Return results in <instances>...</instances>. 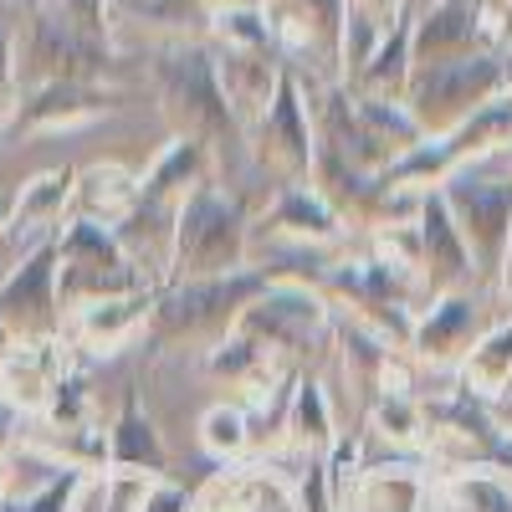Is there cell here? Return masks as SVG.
Wrapping results in <instances>:
<instances>
[{
  "mask_svg": "<svg viewBox=\"0 0 512 512\" xmlns=\"http://www.w3.org/2000/svg\"><path fill=\"white\" fill-rule=\"evenodd\" d=\"M246 210L200 180L180 210H175V236H169V282H195V277H231L246 267Z\"/></svg>",
  "mask_w": 512,
  "mask_h": 512,
  "instance_id": "1",
  "label": "cell"
},
{
  "mask_svg": "<svg viewBox=\"0 0 512 512\" xmlns=\"http://www.w3.org/2000/svg\"><path fill=\"white\" fill-rule=\"evenodd\" d=\"M502 88H507V57L472 52V57H461V62L415 67L400 103L415 118L420 139H446L451 128H461L477 108H487L492 98H502Z\"/></svg>",
  "mask_w": 512,
  "mask_h": 512,
  "instance_id": "2",
  "label": "cell"
},
{
  "mask_svg": "<svg viewBox=\"0 0 512 512\" xmlns=\"http://www.w3.org/2000/svg\"><path fill=\"white\" fill-rule=\"evenodd\" d=\"M154 88L164 103V118L175 123L180 139H195L200 149L210 144H236V113L216 82V62L200 47H175L154 57Z\"/></svg>",
  "mask_w": 512,
  "mask_h": 512,
  "instance_id": "3",
  "label": "cell"
},
{
  "mask_svg": "<svg viewBox=\"0 0 512 512\" xmlns=\"http://www.w3.org/2000/svg\"><path fill=\"white\" fill-rule=\"evenodd\" d=\"M262 287H272V277L246 272V267L231 272V277L169 282V292H159V303H154V338L159 344H169V338H205V344H221Z\"/></svg>",
  "mask_w": 512,
  "mask_h": 512,
  "instance_id": "4",
  "label": "cell"
},
{
  "mask_svg": "<svg viewBox=\"0 0 512 512\" xmlns=\"http://www.w3.org/2000/svg\"><path fill=\"white\" fill-rule=\"evenodd\" d=\"M134 287H139V272L123 256V246L108 226L72 221L67 236H57V303H62V313L103 303V297H123Z\"/></svg>",
  "mask_w": 512,
  "mask_h": 512,
  "instance_id": "5",
  "label": "cell"
},
{
  "mask_svg": "<svg viewBox=\"0 0 512 512\" xmlns=\"http://www.w3.org/2000/svg\"><path fill=\"white\" fill-rule=\"evenodd\" d=\"M441 200L451 210V226L461 231L466 251H472V272L497 282L502 251L512 236V180H482L472 164H461L446 175Z\"/></svg>",
  "mask_w": 512,
  "mask_h": 512,
  "instance_id": "6",
  "label": "cell"
},
{
  "mask_svg": "<svg viewBox=\"0 0 512 512\" xmlns=\"http://www.w3.org/2000/svg\"><path fill=\"white\" fill-rule=\"evenodd\" d=\"M118 57L108 52V41H93L72 31L62 16L41 11L21 41V57H16V88H47V82H98L113 77Z\"/></svg>",
  "mask_w": 512,
  "mask_h": 512,
  "instance_id": "7",
  "label": "cell"
},
{
  "mask_svg": "<svg viewBox=\"0 0 512 512\" xmlns=\"http://www.w3.org/2000/svg\"><path fill=\"white\" fill-rule=\"evenodd\" d=\"M0 323L21 344H57L62 303H57V236H41L21 262L0 277Z\"/></svg>",
  "mask_w": 512,
  "mask_h": 512,
  "instance_id": "8",
  "label": "cell"
},
{
  "mask_svg": "<svg viewBox=\"0 0 512 512\" xmlns=\"http://www.w3.org/2000/svg\"><path fill=\"white\" fill-rule=\"evenodd\" d=\"M251 154L277 180V190H297V185L313 180L318 139H313V128H308V108H303V98H297V82L287 72L277 77V93H272L267 113L256 118Z\"/></svg>",
  "mask_w": 512,
  "mask_h": 512,
  "instance_id": "9",
  "label": "cell"
},
{
  "mask_svg": "<svg viewBox=\"0 0 512 512\" xmlns=\"http://www.w3.org/2000/svg\"><path fill=\"white\" fill-rule=\"evenodd\" d=\"M328 328V313H323V303L313 292H303V287H262L246 303V313L236 318V333H246L251 344H292V349H308L313 338Z\"/></svg>",
  "mask_w": 512,
  "mask_h": 512,
  "instance_id": "10",
  "label": "cell"
},
{
  "mask_svg": "<svg viewBox=\"0 0 512 512\" xmlns=\"http://www.w3.org/2000/svg\"><path fill=\"white\" fill-rule=\"evenodd\" d=\"M118 98L103 93L98 82H47V88H31L21 93V103H11L6 113V139L21 134H41V128H72V123H88L98 113H108Z\"/></svg>",
  "mask_w": 512,
  "mask_h": 512,
  "instance_id": "11",
  "label": "cell"
},
{
  "mask_svg": "<svg viewBox=\"0 0 512 512\" xmlns=\"http://www.w3.org/2000/svg\"><path fill=\"white\" fill-rule=\"evenodd\" d=\"M415 246H420V267H425V282H431V292H456L472 272V251H466L461 231L451 226V210L436 195H420L415 205Z\"/></svg>",
  "mask_w": 512,
  "mask_h": 512,
  "instance_id": "12",
  "label": "cell"
},
{
  "mask_svg": "<svg viewBox=\"0 0 512 512\" xmlns=\"http://www.w3.org/2000/svg\"><path fill=\"white\" fill-rule=\"evenodd\" d=\"M477 11L472 0H436L415 26H410V72L415 67H441L477 52Z\"/></svg>",
  "mask_w": 512,
  "mask_h": 512,
  "instance_id": "13",
  "label": "cell"
},
{
  "mask_svg": "<svg viewBox=\"0 0 512 512\" xmlns=\"http://www.w3.org/2000/svg\"><path fill=\"white\" fill-rule=\"evenodd\" d=\"M482 338V313L466 292H441L431 318L420 328H410V344L431 359V364H446V359H466L472 344Z\"/></svg>",
  "mask_w": 512,
  "mask_h": 512,
  "instance_id": "14",
  "label": "cell"
},
{
  "mask_svg": "<svg viewBox=\"0 0 512 512\" xmlns=\"http://www.w3.org/2000/svg\"><path fill=\"white\" fill-rule=\"evenodd\" d=\"M272 36L292 41V47H308V52H338V36H344V0H272L262 11Z\"/></svg>",
  "mask_w": 512,
  "mask_h": 512,
  "instance_id": "15",
  "label": "cell"
},
{
  "mask_svg": "<svg viewBox=\"0 0 512 512\" xmlns=\"http://www.w3.org/2000/svg\"><path fill=\"white\" fill-rule=\"evenodd\" d=\"M200 169H205V149L195 144V139H175L164 154H159V164L144 175V190H139V200L144 205H154V210H169L175 216L180 210V200L200 185Z\"/></svg>",
  "mask_w": 512,
  "mask_h": 512,
  "instance_id": "16",
  "label": "cell"
},
{
  "mask_svg": "<svg viewBox=\"0 0 512 512\" xmlns=\"http://www.w3.org/2000/svg\"><path fill=\"white\" fill-rule=\"evenodd\" d=\"M108 461H113V466H134V472H144V477H159V472H164L169 456H164V441H159V431H154V420L144 415L139 395H128L123 410H118V420H113Z\"/></svg>",
  "mask_w": 512,
  "mask_h": 512,
  "instance_id": "17",
  "label": "cell"
},
{
  "mask_svg": "<svg viewBox=\"0 0 512 512\" xmlns=\"http://www.w3.org/2000/svg\"><path fill=\"white\" fill-rule=\"evenodd\" d=\"M461 384H466V395H507V384H512V323L482 333L472 354H466L461 364Z\"/></svg>",
  "mask_w": 512,
  "mask_h": 512,
  "instance_id": "18",
  "label": "cell"
},
{
  "mask_svg": "<svg viewBox=\"0 0 512 512\" xmlns=\"http://www.w3.org/2000/svg\"><path fill=\"white\" fill-rule=\"evenodd\" d=\"M359 82L369 88V98H384V93H390L395 103L405 98V82H410V21L395 16V31L384 41H374V52L359 67Z\"/></svg>",
  "mask_w": 512,
  "mask_h": 512,
  "instance_id": "19",
  "label": "cell"
},
{
  "mask_svg": "<svg viewBox=\"0 0 512 512\" xmlns=\"http://www.w3.org/2000/svg\"><path fill=\"white\" fill-rule=\"evenodd\" d=\"M72 169H47L36 175L31 185L16 190V216H11V231H47L62 221V205L72 200Z\"/></svg>",
  "mask_w": 512,
  "mask_h": 512,
  "instance_id": "20",
  "label": "cell"
},
{
  "mask_svg": "<svg viewBox=\"0 0 512 512\" xmlns=\"http://www.w3.org/2000/svg\"><path fill=\"white\" fill-rule=\"evenodd\" d=\"M272 231H287V236H303V241H328L338 231V216L308 190V185H297V190H282L277 205H272V216H267Z\"/></svg>",
  "mask_w": 512,
  "mask_h": 512,
  "instance_id": "21",
  "label": "cell"
},
{
  "mask_svg": "<svg viewBox=\"0 0 512 512\" xmlns=\"http://www.w3.org/2000/svg\"><path fill=\"white\" fill-rule=\"evenodd\" d=\"M159 303V292H149V287H134V292H123V297H103V303H88V308H77V328L88 333V338H118V333H128L149 308Z\"/></svg>",
  "mask_w": 512,
  "mask_h": 512,
  "instance_id": "22",
  "label": "cell"
},
{
  "mask_svg": "<svg viewBox=\"0 0 512 512\" xmlns=\"http://www.w3.org/2000/svg\"><path fill=\"white\" fill-rule=\"evenodd\" d=\"M287 431L303 441L308 451H323V446L333 441V415H328V400H323V384H318V379H303V384H297Z\"/></svg>",
  "mask_w": 512,
  "mask_h": 512,
  "instance_id": "23",
  "label": "cell"
},
{
  "mask_svg": "<svg viewBox=\"0 0 512 512\" xmlns=\"http://www.w3.org/2000/svg\"><path fill=\"white\" fill-rule=\"evenodd\" d=\"M47 11L62 16L72 31L93 36V41H108V6L103 0H47Z\"/></svg>",
  "mask_w": 512,
  "mask_h": 512,
  "instance_id": "24",
  "label": "cell"
},
{
  "mask_svg": "<svg viewBox=\"0 0 512 512\" xmlns=\"http://www.w3.org/2000/svg\"><path fill=\"white\" fill-rule=\"evenodd\" d=\"M77 482H82V472H62V477H52L41 492H31V497H16V502H6L0 512H67L72 507V492H77Z\"/></svg>",
  "mask_w": 512,
  "mask_h": 512,
  "instance_id": "25",
  "label": "cell"
},
{
  "mask_svg": "<svg viewBox=\"0 0 512 512\" xmlns=\"http://www.w3.org/2000/svg\"><path fill=\"white\" fill-rule=\"evenodd\" d=\"M205 441L216 446V451H241L246 446V425L236 410H210L205 415Z\"/></svg>",
  "mask_w": 512,
  "mask_h": 512,
  "instance_id": "26",
  "label": "cell"
},
{
  "mask_svg": "<svg viewBox=\"0 0 512 512\" xmlns=\"http://www.w3.org/2000/svg\"><path fill=\"white\" fill-rule=\"evenodd\" d=\"M82 410H88V400H82V379H57L52 384V420L57 425H82Z\"/></svg>",
  "mask_w": 512,
  "mask_h": 512,
  "instance_id": "27",
  "label": "cell"
},
{
  "mask_svg": "<svg viewBox=\"0 0 512 512\" xmlns=\"http://www.w3.org/2000/svg\"><path fill=\"white\" fill-rule=\"evenodd\" d=\"M16 103V47H11V31L0 26V123H6Z\"/></svg>",
  "mask_w": 512,
  "mask_h": 512,
  "instance_id": "28",
  "label": "cell"
},
{
  "mask_svg": "<svg viewBox=\"0 0 512 512\" xmlns=\"http://www.w3.org/2000/svg\"><path fill=\"white\" fill-rule=\"evenodd\" d=\"M379 425H390V436H415L420 431V415L405 400H384L379 405Z\"/></svg>",
  "mask_w": 512,
  "mask_h": 512,
  "instance_id": "29",
  "label": "cell"
},
{
  "mask_svg": "<svg viewBox=\"0 0 512 512\" xmlns=\"http://www.w3.org/2000/svg\"><path fill=\"white\" fill-rule=\"evenodd\" d=\"M139 512H190V497H185L180 487H159V482H149Z\"/></svg>",
  "mask_w": 512,
  "mask_h": 512,
  "instance_id": "30",
  "label": "cell"
},
{
  "mask_svg": "<svg viewBox=\"0 0 512 512\" xmlns=\"http://www.w3.org/2000/svg\"><path fill=\"white\" fill-rule=\"evenodd\" d=\"M308 512H333V487H328L323 466H313V477H308Z\"/></svg>",
  "mask_w": 512,
  "mask_h": 512,
  "instance_id": "31",
  "label": "cell"
},
{
  "mask_svg": "<svg viewBox=\"0 0 512 512\" xmlns=\"http://www.w3.org/2000/svg\"><path fill=\"white\" fill-rule=\"evenodd\" d=\"M349 6H354L359 16H369L374 26H384V21H395V6H400V0H349Z\"/></svg>",
  "mask_w": 512,
  "mask_h": 512,
  "instance_id": "32",
  "label": "cell"
},
{
  "mask_svg": "<svg viewBox=\"0 0 512 512\" xmlns=\"http://www.w3.org/2000/svg\"><path fill=\"white\" fill-rule=\"evenodd\" d=\"M11 216H16V190H0V236L11 231Z\"/></svg>",
  "mask_w": 512,
  "mask_h": 512,
  "instance_id": "33",
  "label": "cell"
},
{
  "mask_svg": "<svg viewBox=\"0 0 512 512\" xmlns=\"http://www.w3.org/2000/svg\"><path fill=\"white\" fill-rule=\"evenodd\" d=\"M497 282H502V292L512 297V236H507V251H502V267H497Z\"/></svg>",
  "mask_w": 512,
  "mask_h": 512,
  "instance_id": "34",
  "label": "cell"
},
{
  "mask_svg": "<svg viewBox=\"0 0 512 512\" xmlns=\"http://www.w3.org/2000/svg\"><path fill=\"white\" fill-rule=\"evenodd\" d=\"M11 344H16V338L6 333V323H0V359H6V354H11Z\"/></svg>",
  "mask_w": 512,
  "mask_h": 512,
  "instance_id": "35",
  "label": "cell"
},
{
  "mask_svg": "<svg viewBox=\"0 0 512 512\" xmlns=\"http://www.w3.org/2000/svg\"><path fill=\"white\" fill-rule=\"evenodd\" d=\"M6 441H11V420H6V415H0V446H6Z\"/></svg>",
  "mask_w": 512,
  "mask_h": 512,
  "instance_id": "36",
  "label": "cell"
},
{
  "mask_svg": "<svg viewBox=\"0 0 512 512\" xmlns=\"http://www.w3.org/2000/svg\"><path fill=\"white\" fill-rule=\"evenodd\" d=\"M507 390H512V384H507ZM507 420H512V400H507Z\"/></svg>",
  "mask_w": 512,
  "mask_h": 512,
  "instance_id": "37",
  "label": "cell"
}]
</instances>
